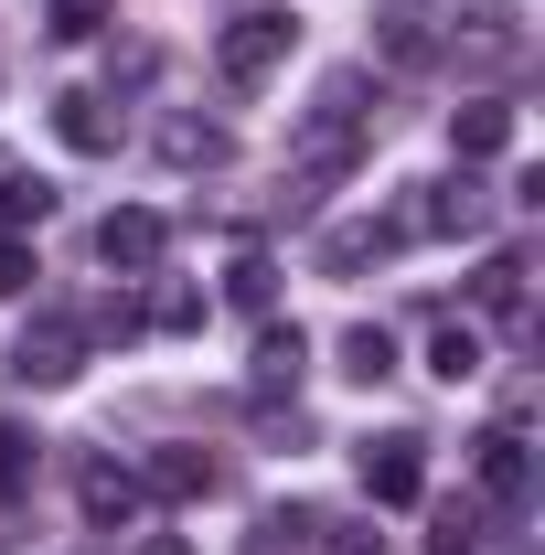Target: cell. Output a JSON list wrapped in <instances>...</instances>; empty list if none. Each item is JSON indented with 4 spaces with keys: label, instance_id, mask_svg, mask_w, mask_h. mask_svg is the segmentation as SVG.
Here are the masks:
<instances>
[{
    "label": "cell",
    "instance_id": "28",
    "mask_svg": "<svg viewBox=\"0 0 545 555\" xmlns=\"http://www.w3.org/2000/svg\"><path fill=\"white\" fill-rule=\"evenodd\" d=\"M139 555H193V545H182V534H161V545H139Z\"/></svg>",
    "mask_w": 545,
    "mask_h": 555
},
{
    "label": "cell",
    "instance_id": "19",
    "mask_svg": "<svg viewBox=\"0 0 545 555\" xmlns=\"http://www.w3.org/2000/svg\"><path fill=\"white\" fill-rule=\"evenodd\" d=\"M471 299H481V321H524V268H514V257H492V268L471 278Z\"/></svg>",
    "mask_w": 545,
    "mask_h": 555
},
{
    "label": "cell",
    "instance_id": "21",
    "mask_svg": "<svg viewBox=\"0 0 545 555\" xmlns=\"http://www.w3.org/2000/svg\"><path fill=\"white\" fill-rule=\"evenodd\" d=\"M428 363H439L449 385H471V374H481V332H471V321H439V343H428Z\"/></svg>",
    "mask_w": 545,
    "mask_h": 555
},
{
    "label": "cell",
    "instance_id": "9",
    "mask_svg": "<svg viewBox=\"0 0 545 555\" xmlns=\"http://www.w3.org/2000/svg\"><path fill=\"white\" fill-rule=\"evenodd\" d=\"M75 513H86L97 534H118V524L150 513V491H139V470H118V460H86V470H75Z\"/></svg>",
    "mask_w": 545,
    "mask_h": 555
},
{
    "label": "cell",
    "instance_id": "2",
    "mask_svg": "<svg viewBox=\"0 0 545 555\" xmlns=\"http://www.w3.org/2000/svg\"><path fill=\"white\" fill-rule=\"evenodd\" d=\"M289 54H300V22H289V11H236V22L214 33V75H225V86H268Z\"/></svg>",
    "mask_w": 545,
    "mask_h": 555
},
{
    "label": "cell",
    "instance_id": "4",
    "mask_svg": "<svg viewBox=\"0 0 545 555\" xmlns=\"http://www.w3.org/2000/svg\"><path fill=\"white\" fill-rule=\"evenodd\" d=\"M471 481H481V513H524V491H535V449L514 438V427H492V438H471Z\"/></svg>",
    "mask_w": 545,
    "mask_h": 555
},
{
    "label": "cell",
    "instance_id": "24",
    "mask_svg": "<svg viewBox=\"0 0 545 555\" xmlns=\"http://www.w3.org/2000/svg\"><path fill=\"white\" fill-rule=\"evenodd\" d=\"M428 54H439V33H428L417 11H396V22H385V65H428Z\"/></svg>",
    "mask_w": 545,
    "mask_h": 555
},
{
    "label": "cell",
    "instance_id": "14",
    "mask_svg": "<svg viewBox=\"0 0 545 555\" xmlns=\"http://www.w3.org/2000/svg\"><path fill=\"white\" fill-rule=\"evenodd\" d=\"M161 160L172 171H225L236 139H225V118H161Z\"/></svg>",
    "mask_w": 545,
    "mask_h": 555
},
{
    "label": "cell",
    "instance_id": "22",
    "mask_svg": "<svg viewBox=\"0 0 545 555\" xmlns=\"http://www.w3.org/2000/svg\"><path fill=\"white\" fill-rule=\"evenodd\" d=\"M225 299L268 321V310H278V268H268V257H236V278H225Z\"/></svg>",
    "mask_w": 545,
    "mask_h": 555
},
{
    "label": "cell",
    "instance_id": "23",
    "mask_svg": "<svg viewBox=\"0 0 545 555\" xmlns=\"http://www.w3.org/2000/svg\"><path fill=\"white\" fill-rule=\"evenodd\" d=\"M310 534H321L310 555H385V534H375L364 513H342V524H310Z\"/></svg>",
    "mask_w": 545,
    "mask_h": 555
},
{
    "label": "cell",
    "instance_id": "6",
    "mask_svg": "<svg viewBox=\"0 0 545 555\" xmlns=\"http://www.w3.org/2000/svg\"><path fill=\"white\" fill-rule=\"evenodd\" d=\"M481 224H492V193L471 171L460 182H417V204L396 214V235H481Z\"/></svg>",
    "mask_w": 545,
    "mask_h": 555
},
{
    "label": "cell",
    "instance_id": "3",
    "mask_svg": "<svg viewBox=\"0 0 545 555\" xmlns=\"http://www.w3.org/2000/svg\"><path fill=\"white\" fill-rule=\"evenodd\" d=\"M11 374H22V385H75V374H86V321H75V310H43V321L11 343Z\"/></svg>",
    "mask_w": 545,
    "mask_h": 555
},
{
    "label": "cell",
    "instance_id": "26",
    "mask_svg": "<svg viewBox=\"0 0 545 555\" xmlns=\"http://www.w3.org/2000/svg\"><path fill=\"white\" fill-rule=\"evenodd\" d=\"M43 204H54L43 182H0V235H22V224H43Z\"/></svg>",
    "mask_w": 545,
    "mask_h": 555
},
{
    "label": "cell",
    "instance_id": "25",
    "mask_svg": "<svg viewBox=\"0 0 545 555\" xmlns=\"http://www.w3.org/2000/svg\"><path fill=\"white\" fill-rule=\"evenodd\" d=\"M43 22H54V43H86L107 22V0H43Z\"/></svg>",
    "mask_w": 545,
    "mask_h": 555
},
{
    "label": "cell",
    "instance_id": "13",
    "mask_svg": "<svg viewBox=\"0 0 545 555\" xmlns=\"http://www.w3.org/2000/svg\"><path fill=\"white\" fill-rule=\"evenodd\" d=\"M396 246H407L396 224H332L321 235V278H364V268H385Z\"/></svg>",
    "mask_w": 545,
    "mask_h": 555
},
{
    "label": "cell",
    "instance_id": "16",
    "mask_svg": "<svg viewBox=\"0 0 545 555\" xmlns=\"http://www.w3.org/2000/svg\"><path fill=\"white\" fill-rule=\"evenodd\" d=\"M139 332H204V288H193V278H150Z\"/></svg>",
    "mask_w": 545,
    "mask_h": 555
},
{
    "label": "cell",
    "instance_id": "1",
    "mask_svg": "<svg viewBox=\"0 0 545 555\" xmlns=\"http://www.w3.org/2000/svg\"><path fill=\"white\" fill-rule=\"evenodd\" d=\"M375 75L364 65H342V75H321V96H310V118L289 129V171H300V193H289V214H310L321 204V182H342L353 160H364V129H375Z\"/></svg>",
    "mask_w": 545,
    "mask_h": 555
},
{
    "label": "cell",
    "instance_id": "27",
    "mask_svg": "<svg viewBox=\"0 0 545 555\" xmlns=\"http://www.w3.org/2000/svg\"><path fill=\"white\" fill-rule=\"evenodd\" d=\"M22 288H33V246H22V235H0V299H22Z\"/></svg>",
    "mask_w": 545,
    "mask_h": 555
},
{
    "label": "cell",
    "instance_id": "8",
    "mask_svg": "<svg viewBox=\"0 0 545 555\" xmlns=\"http://www.w3.org/2000/svg\"><path fill=\"white\" fill-rule=\"evenodd\" d=\"M97 257H107L118 278H161V257H172V224H161L150 204H118L107 224H97Z\"/></svg>",
    "mask_w": 545,
    "mask_h": 555
},
{
    "label": "cell",
    "instance_id": "10",
    "mask_svg": "<svg viewBox=\"0 0 545 555\" xmlns=\"http://www.w3.org/2000/svg\"><path fill=\"white\" fill-rule=\"evenodd\" d=\"M139 491H161V502H214V491H225V460H204V449H150V460H139Z\"/></svg>",
    "mask_w": 545,
    "mask_h": 555
},
{
    "label": "cell",
    "instance_id": "7",
    "mask_svg": "<svg viewBox=\"0 0 545 555\" xmlns=\"http://www.w3.org/2000/svg\"><path fill=\"white\" fill-rule=\"evenodd\" d=\"M417 491H428V438H407V427H396V438H364V502L396 513Z\"/></svg>",
    "mask_w": 545,
    "mask_h": 555
},
{
    "label": "cell",
    "instance_id": "15",
    "mask_svg": "<svg viewBox=\"0 0 545 555\" xmlns=\"http://www.w3.org/2000/svg\"><path fill=\"white\" fill-rule=\"evenodd\" d=\"M54 139H65V150H86V160H97V150H118L107 96H86V86H75V96H54Z\"/></svg>",
    "mask_w": 545,
    "mask_h": 555
},
{
    "label": "cell",
    "instance_id": "29",
    "mask_svg": "<svg viewBox=\"0 0 545 555\" xmlns=\"http://www.w3.org/2000/svg\"><path fill=\"white\" fill-rule=\"evenodd\" d=\"M396 11H417V0H396Z\"/></svg>",
    "mask_w": 545,
    "mask_h": 555
},
{
    "label": "cell",
    "instance_id": "17",
    "mask_svg": "<svg viewBox=\"0 0 545 555\" xmlns=\"http://www.w3.org/2000/svg\"><path fill=\"white\" fill-rule=\"evenodd\" d=\"M33 460H43V438H33V427H0V545H11V513H22V491H33Z\"/></svg>",
    "mask_w": 545,
    "mask_h": 555
},
{
    "label": "cell",
    "instance_id": "20",
    "mask_svg": "<svg viewBox=\"0 0 545 555\" xmlns=\"http://www.w3.org/2000/svg\"><path fill=\"white\" fill-rule=\"evenodd\" d=\"M481 524H492V513L460 491V502H439V513H428V545H439V555H471V545H481Z\"/></svg>",
    "mask_w": 545,
    "mask_h": 555
},
{
    "label": "cell",
    "instance_id": "11",
    "mask_svg": "<svg viewBox=\"0 0 545 555\" xmlns=\"http://www.w3.org/2000/svg\"><path fill=\"white\" fill-rule=\"evenodd\" d=\"M300 374H310V343H300V321H268V332H257V363H246L257 406H278V396H300Z\"/></svg>",
    "mask_w": 545,
    "mask_h": 555
},
{
    "label": "cell",
    "instance_id": "18",
    "mask_svg": "<svg viewBox=\"0 0 545 555\" xmlns=\"http://www.w3.org/2000/svg\"><path fill=\"white\" fill-rule=\"evenodd\" d=\"M342 374H353V385H385V374H396V343H385L375 321H353V332H342Z\"/></svg>",
    "mask_w": 545,
    "mask_h": 555
},
{
    "label": "cell",
    "instance_id": "12",
    "mask_svg": "<svg viewBox=\"0 0 545 555\" xmlns=\"http://www.w3.org/2000/svg\"><path fill=\"white\" fill-rule=\"evenodd\" d=\"M449 150H460V171H471V160H503V150H514V107H503V96L449 107Z\"/></svg>",
    "mask_w": 545,
    "mask_h": 555
},
{
    "label": "cell",
    "instance_id": "5",
    "mask_svg": "<svg viewBox=\"0 0 545 555\" xmlns=\"http://www.w3.org/2000/svg\"><path fill=\"white\" fill-rule=\"evenodd\" d=\"M449 54H460L471 75L524 65V11H514V0H471V11H460V33H449Z\"/></svg>",
    "mask_w": 545,
    "mask_h": 555
}]
</instances>
